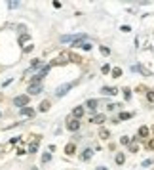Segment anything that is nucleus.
Segmentation results:
<instances>
[{
  "label": "nucleus",
  "instance_id": "f257e3e1",
  "mask_svg": "<svg viewBox=\"0 0 154 170\" xmlns=\"http://www.w3.org/2000/svg\"><path fill=\"white\" fill-rule=\"evenodd\" d=\"M29 100H30V97H29L27 94L15 96V97H13V105H15V107H19V109H23V107H27V105H29Z\"/></svg>",
  "mask_w": 154,
  "mask_h": 170
},
{
  "label": "nucleus",
  "instance_id": "f03ea898",
  "mask_svg": "<svg viewBox=\"0 0 154 170\" xmlns=\"http://www.w3.org/2000/svg\"><path fill=\"white\" fill-rule=\"evenodd\" d=\"M73 86H74V82H67V84H61L59 88L55 90V96H57V97H63V96L67 94V92L73 88Z\"/></svg>",
  "mask_w": 154,
  "mask_h": 170
},
{
  "label": "nucleus",
  "instance_id": "7ed1b4c3",
  "mask_svg": "<svg viewBox=\"0 0 154 170\" xmlns=\"http://www.w3.org/2000/svg\"><path fill=\"white\" fill-rule=\"evenodd\" d=\"M67 130H69V132H78L80 130V121H76V118H69V121H67Z\"/></svg>",
  "mask_w": 154,
  "mask_h": 170
},
{
  "label": "nucleus",
  "instance_id": "20e7f679",
  "mask_svg": "<svg viewBox=\"0 0 154 170\" xmlns=\"http://www.w3.org/2000/svg\"><path fill=\"white\" fill-rule=\"evenodd\" d=\"M69 59H70V54L63 52V54H61V55H59V58L55 59V61H53L51 65H67V63H69Z\"/></svg>",
  "mask_w": 154,
  "mask_h": 170
},
{
  "label": "nucleus",
  "instance_id": "39448f33",
  "mask_svg": "<svg viewBox=\"0 0 154 170\" xmlns=\"http://www.w3.org/2000/svg\"><path fill=\"white\" fill-rule=\"evenodd\" d=\"M42 90H44V88H42V84H30V86H29V90H27V92H29L27 96H29V97H30V96H38Z\"/></svg>",
  "mask_w": 154,
  "mask_h": 170
},
{
  "label": "nucleus",
  "instance_id": "423d86ee",
  "mask_svg": "<svg viewBox=\"0 0 154 170\" xmlns=\"http://www.w3.org/2000/svg\"><path fill=\"white\" fill-rule=\"evenodd\" d=\"M84 113H86V109L82 105H78V107H74L73 109V118H76V121H80L82 117H84Z\"/></svg>",
  "mask_w": 154,
  "mask_h": 170
},
{
  "label": "nucleus",
  "instance_id": "0eeeda50",
  "mask_svg": "<svg viewBox=\"0 0 154 170\" xmlns=\"http://www.w3.org/2000/svg\"><path fill=\"white\" fill-rule=\"evenodd\" d=\"M19 115H21V117H34V115H36V111H34L33 109V107H23V109H19Z\"/></svg>",
  "mask_w": 154,
  "mask_h": 170
},
{
  "label": "nucleus",
  "instance_id": "6e6552de",
  "mask_svg": "<svg viewBox=\"0 0 154 170\" xmlns=\"http://www.w3.org/2000/svg\"><path fill=\"white\" fill-rule=\"evenodd\" d=\"M148 136H150V130H148L147 126H141L139 132H137V138H141V140H148Z\"/></svg>",
  "mask_w": 154,
  "mask_h": 170
},
{
  "label": "nucleus",
  "instance_id": "1a4fd4ad",
  "mask_svg": "<svg viewBox=\"0 0 154 170\" xmlns=\"http://www.w3.org/2000/svg\"><path fill=\"white\" fill-rule=\"evenodd\" d=\"M101 92H103L105 96H116V94H118V90H116V88H112V86H103Z\"/></svg>",
  "mask_w": 154,
  "mask_h": 170
},
{
  "label": "nucleus",
  "instance_id": "9d476101",
  "mask_svg": "<svg viewBox=\"0 0 154 170\" xmlns=\"http://www.w3.org/2000/svg\"><path fill=\"white\" fill-rule=\"evenodd\" d=\"M97 107H99V101H97V100H88V101H86V109L95 111Z\"/></svg>",
  "mask_w": 154,
  "mask_h": 170
},
{
  "label": "nucleus",
  "instance_id": "9b49d317",
  "mask_svg": "<svg viewBox=\"0 0 154 170\" xmlns=\"http://www.w3.org/2000/svg\"><path fill=\"white\" fill-rule=\"evenodd\" d=\"M40 140H42V138L36 136V140H34V142L29 145V153H36V151H38V143H40Z\"/></svg>",
  "mask_w": 154,
  "mask_h": 170
},
{
  "label": "nucleus",
  "instance_id": "f8f14e48",
  "mask_svg": "<svg viewBox=\"0 0 154 170\" xmlns=\"http://www.w3.org/2000/svg\"><path fill=\"white\" fill-rule=\"evenodd\" d=\"M105 121H107L105 115H95V117H91V122H93V124H103Z\"/></svg>",
  "mask_w": 154,
  "mask_h": 170
},
{
  "label": "nucleus",
  "instance_id": "ddd939ff",
  "mask_svg": "<svg viewBox=\"0 0 154 170\" xmlns=\"http://www.w3.org/2000/svg\"><path fill=\"white\" fill-rule=\"evenodd\" d=\"M93 157V151H91V149H84V151H82V161H90V159Z\"/></svg>",
  "mask_w": 154,
  "mask_h": 170
},
{
  "label": "nucleus",
  "instance_id": "4468645a",
  "mask_svg": "<svg viewBox=\"0 0 154 170\" xmlns=\"http://www.w3.org/2000/svg\"><path fill=\"white\" fill-rule=\"evenodd\" d=\"M50 107H51V103H50V100H44L42 103L38 105V109L42 111V113H46V111H50Z\"/></svg>",
  "mask_w": 154,
  "mask_h": 170
},
{
  "label": "nucleus",
  "instance_id": "2eb2a0df",
  "mask_svg": "<svg viewBox=\"0 0 154 170\" xmlns=\"http://www.w3.org/2000/svg\"><path fill=\"white\" fill-rule=\"evenodd\" d=\"M114 161H116V164H118V166H122V164L126 163V155H124V153H116Z\"/></svg>",
  "mask_w": 154,
  "mask_h": 170
},
{
  "label": "nucleus",
  "instance_id": "dca6fc26",
  "mask_svg": "<svg viewBox=\"0 0 154 170\" xmlns=\"http://www.w3.org/2000/svg\"><path fill=\"white\" fill-rule=\"evenodd\" d=\"M74 151H76L74 143H67V145H65V153H67V155H74Z\"/></svg>",
  "mask_w": 154,
  "mask_h": 170
},
{
  "label": "nucleus",
  "instance_id": "f3484780",
  "mask_svg": "<svg viewBox=\"0 0 154 170\" xmlns=\"http://www.w3.org/2000/svg\"><path fill=\"white\" fill-rule=\"evenodd\" d=\"M131 118V113H127V111H122L120 115H118V122L120 121H130Z\"/></svg>",
  "mask_w": 154,
  "mask_h": 170
},
{
  "label": "nucleus",
  "instance_id": "a211bd4d",
  "mask_svg": "<svg viewBox=\"0 0 154 170\" xmlns=\"http://www.w3.org/2000/svg\"><path fill=\"white\" fill-rule=\"evenodd\" d=\"M50 71H51V63H50V65H44V67H42V69H40V73H38V75H40V76H42V79H44V76H46V75H48V73H50Z\"/></svg>",
  "mask_w": 154,
  "mask_h": 170
},
{
  "label": "nucleus",
  "instance_id": "6ab92c4d",
  "mask_svg": "<svg viewBox=\"0 0 154 170\" xmlns=\"http://www.w3.org/2000/svg\"><path fill=\"white\" fill-rule=\"evenodd\" d=\"M38 67H42V59H33V63H30V69H29V71H34V69H38Z\"/></svg>",
  "mask_w": 154,
  "mask_h": 170
},
{
  "label": "nucleus",
  "instance_id": "aec40b11",
  "mask_svg": "<svg viewBox=\"0 0 154 170\" xmlns=\"http://www.w3.org/2000/svg\"><path fill=\"white\" fill-rule=\"evenodd\" d=\"M99 136L103 138V140H109V138H110V132L107 130V128H101V130H99Z\"/></svg>",
  "mask_w": 154,
  "mask_h": 170
},
{
  "label": "nucleus",
  "instance_id": "412c9836",
  "mask_svg": "<svg viewBox=\"0 0 154 170\" xmlns=\"http://www.w3.org/2000/svg\"><path fill=\"white\" fill-rule=\"evenodd\" d=\"M110 73H112V76H114V79H120V76H122V69H120V67H114Z\"/></svg>",
  "mask_w": 154,
  "mask_h": 170
},
{
  "label": "nucleus",
  "instance_id": "4be33fe9",
  "mask_svg": "<svg viewBox=\"0 0 154 170\" xmlns=\"http://www.w3.org/2000/svg\"><path fill=\"white\" fill-rule=\"evenodd\" d=\"M147 101H148V103H154V90H148L147 92Z\"/></svg>",
  "mask_w": 154,
  "mask_h": 170
},
{
  "label": "nucleus",
  "instance_id": "5701e85b",
  "mask_svg": "<svg viewBox=\"0 0 154 170\" xmlns=\"http://www.w3.org/2000/svg\"><path fill=\"white\" fill-rule=\"evenodd\" d=\"M50 161H51V153L48 151V153H44V155H42V163L46 164V163H50Z\"/></svg>",
  "mask_w": 154,
  "mask_h": 170
},
{
  "label": "nucleus",
  "instance_id": "b1692460",
  "mask_svg": "<svg viewBox=\"0 0 154 170\" xmlns=\"http://www.w3.org/2000/svg\"><path fill=\"white\" fill-rule=\"evenodd\" d=\"M120 143H122V145H130V143H131V140H130L127 136H122V138H120Z\"/></svg>",
  "mask_w": 154,
  "mask_h": 170
},
{
  "label": "nucleus",
  "instance_id": "393cba45",
  "mask_svg": "<svg viewBox=\"0 0 154 170\" xmlns=\"http://www.w3.org/2000/svg\"><path fill=\"white\" fill-rule=\"evenodd\" d=\"M29 38H30V37H29L27 33H25V34H21V37H19V44H25V42H29Z\"/></svg>",
  "mask_w": 154,
  "mask_h": 170
},
{
  "label": "nucleus",
  "instance_id": "a878e982",
  "mask_svg": "<svg viewBox=\"0 0 154 170\" xmlns=\"http://www.w3.org/2000/svg\"><path fill=\"white\" fill-rule=\"evenodd\" d=\"M124 97H126V101L131 100V90L130 88H124Z\"/></svg>",
  "mask_w": 154,
  "mask_h": 170
},
{
  "label": "nucleus",
  "instance_id": "bb28decb",
  "mask_svg": "<svg viewBox=\"0 0 154 170\" xmlns=\"http://www.w3.org/2000/svg\"><path fill=\"white\" fill-rule=\"evenodd\" d=\"M70 59H73L74 63H82V58H80V55H76V54H70Z\"/></svg>",
  "mask_w": 154,
  "mask_h": 170
},
{
  "label": "nucleus",
  "instance_id": "cd10ccee",
  "mask_svg": "<svg viewBox=\"0 0 154 170\" xmlns=\"http://www.w3.org/2000/svg\"><path fill=\"white\" fill-rule=\"evenodd\" d=\"M101 73H103V75H109V73H110V65H103V67H101Z\"/></svg>",
  "mask_w": 154,
  "mask_h": 170
},
{
  "label": "nucleus",
  "instance_id": "c85d7f7f",
  "mask_svg": "<svg viewBox=\"0 0 154 170\" xmlns=\"http://www.w3.org/2000/svg\"><path fill=\"white\" fill-rule=\"evenodd\" d=\"M99 50H101V54H103V55H110V50L107 48V46H101Z\"/></svg>",
  "mask_w": 154,
  "mask_h": 170
},
{
  "label": "nucleus",
  "instance_id": "c756f323",
  "mask_svg": "<svg viewBox=\"0 0 154 170\" xmlns=\"http://www.w3.org/2000/svg\"><path fill=\"white\" fill-rule=\"evenodd\" d=\"M33 48H34L33 44H27V46L23 48V52H25V54H29V52H33Z\"/></svg>",
  "mask_w": 154,
  "mask_h": 170
},
{
  "label": "nucleus",
  "instance_id": "7c9ffc66",
  "mask_svg": "<svg viewBox=\"0 0 154 170\" xmlns=\"http://www.w3.org/2000/svg\"><path fill=\"white\" fill-rule=\"evenodd\" d=\"M150 164H154V161H152V159H147V161H143V166H150Z\"/></svg>",
  "mask_w": 154,
  "mask_h": 170
},
{
  "label": "nucleus",
  "instance_id": "2f4dec72",
  "mask_svg": "<svg viewBox=\"0 0 154 170\" xmlns=\"http://www.w3.org/2000/svg\"><path fill=\"white\" fill-rule=\"evenodd\" d=\"M116 107H122V105H118V103H109V107H107V109H109V111H114Z\"/></svg>",
  "mask_w": 154,
  "mask_h": 170
},
{
  "label": "nucleus",
  "instance_id": "473e14b6",
  "mask_svg": "<svg viewBox=\"0 0 154 170\" xmlns=\"http://www.w3.org/2000/svg\"><path fill=\"white\" fill-rule=\"evenodd\" d=\"M145 145H147V149H154V140H150V142H145Z\"/></svg>",
  "mask_w": 154,
  "mask_h": 170
},
{
  "label": "nucleus",
  "instance_id": "72a5a7b5",
  "mask_svg": "<svg viewBox=\"0 0 154 170\" xmlns=\"http://www.w3.org/2000/svg\"><path fill=\"white\" fill-rule=\"evenodd\" d=\"M120 31H122V33H130V27H127V25H122V27H120Z\"/></svg>",
  "mask_w": 154,
  "mask_h": 170
},
{
  "label": "nucleus",
  "instance_id": "f704fd0d",
  "mask_svg": "<svg viewBox=\"0 0 154 170\" xmlns=\"http://www.w3.org/2000/svg\"><path fill=\"white\" fill-rule=\"evenodd\" d=\"M19 140H21V138H19V136H17V138H12V140H10V143H12V145H15V143H17Z\"/></svg>",
  "mask_w": 154,
  "mask_h": 170
},
{
  "label": "nucleus",
  "instance_id": "c9c22d12",
  "mask_svg": "<svg viewBox=\"0 0 154 170\" xmlns=\"http://www.w3.org/2000/svg\"><path fill=\"white\" fill-rule=\"evenodd\" d=\"M130 151H131V153L137 151V145H135V143H130Z\"/></svg>",
  "mask_w": 154,
  "mask_h": 170
},
{
  "label": "nucleus",
  "instance_id": "e433bc0d",
  "mask_svg": "<svg viewBox=\"0 0 154 170\" xmlns=\"http://www.w3.org/2000/svg\"><path fill=\"white\" fill-rule=\"evenodd\" d=\"M10 84H12V79H8V80H4V82H2L4 88H6V86H10Z\"/></svg>",
  "mask_w": 154,
  "mask_h": 170
},
{
  "label": "nucleus",
  "instance_id": "4c0bfd02",
  "mask_svg": "<svg viewBox=\"0 0 154 170\" xmlns=\"http://www.w3.org/2000/svg\"><path fill=\"white\" fill-rule=\"evenodd\" d=\"M25 153H27V151H25L23 147H19V149H17V155H25Z\"/></svg>",
  "mask_w": 154,
  "mask_h": 170
},
{
  "label": "nucleus",
  "instance_id": "58836bf2",
  "mask_svg": "<svg viewBox=\"0 0 154 170\" xmlns=\"http://www.w3.org/2000/svg\"><path fill=\"white\" fill-rule=\"evenodd\" d=\"M8 6H10V8H17V6H19V2H10Z\"/></svg>",
  "mask_w": 154,
  "mask_h": 170
},
{
  "label": "nucleus",
  "instance_id": "ea45409f",
  "mask_svg": "<svg viewBox=\"0 0 154 170\" xmlns=\"http://www.w3.org/2000/svg\"><path fill=\"white\" fill-rule=\"evenodd\" d=\"M99 170H107V168H105V166H99Z\"/></svg>",
  "mask_w": 154,
  "mask_h": 170
},
{
  "label": "nucleus",
  "instance_id": "a19ab883",
  "mask_svg": "<svg viewBox=\"0 0 154 170\" xmlns=\"http://www.w3.org/2000/svg\"><path fill=\"white\" fill-rule=\"evenodd\" d=\"M0 117H2V113H0Z\"/></svg>",
  "mask_w": 154,
  "mask_h": 170
},
{
  "label": "nucleus",
  "instance_id": "79ce46f5",
  "mask_svg": "<svg viewBox=\"0 0 154 170\" xmlns=\"http://www.w3.org/2000/svg\"><path fill=\"white\" fill-rule=\"evenodd\" d=\"M33 170H36V168H33Z\"/></svg>",
  "mask_w": 154,
  "mask_h": 170
}]
</instances>
